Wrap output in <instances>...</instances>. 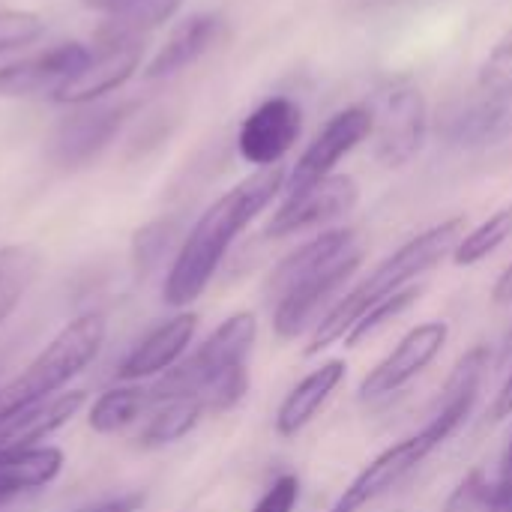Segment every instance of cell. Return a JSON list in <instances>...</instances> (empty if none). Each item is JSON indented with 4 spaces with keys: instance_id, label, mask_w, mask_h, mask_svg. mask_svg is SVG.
<instances>
[{
    "instance_id": "1",
    "label": "cell",
    "mask_w": 512,
    "mask_h": 512,
    "mask_svg": "<svg viewBox=\"0 0 512 512\" xmlns=\"http://www.w3.org/2000/svg\"><path fill=\"white\" fill-rule=\"evenodd\" d=\"M285 180L288 174L282 165L258 168L255 174L240 180L234 189H228L201 213V219L195 222V228L177 249V258L165 276L162 294L168 306L180 309V306L195 303L204 294L222 258L228 255L231 243L285 189Z\"/></svg>"
},
{
    "instance_id": "2",
    "label": "cell",
    "mask_w": 512,
    "mask_h": 512,
    "mask_svg": "<svg viewBox=\"0 0 512 512\" xmlns=\"http://www.w3.org/2000/svg\"><path fill=\"white\" fill-rule=\"evenodd\" d=\"M489 363V351L483 345L471 348L453 369L450 381L444 384V396L438 411L429 417V423L408 435L405 441L387 447L381 456H375L351 483L348 489L336 498V504L327 512H360L369 507L372 501H378L381 495H387L390 489H396L405 477H411L471 414L477 393H480V381Z\"/></svg>"
},
{
    "instance_id": "3",
    "label": "cell",
    "mask_w": 512,
    "mask_h": 512,
    "mask_svg": "<svg viewBox=\"0 0 512 512\" xmlns=\"http://www.w3.org/2000/svg\"><path fill=\"white\" fill-rule=\"evenodd\" d=\"M363 261L357 231H324L306 246L294 249L267 279L273 306V330L279 339H297L321 306L351 279Z\"/></svg>"
},
{
    "instance_id": "4",
    "label": "cell",
    "mask_w": 512,
    "mask_h": 512,
    "mask_svg": "<svg viewBox=\"0 0 512 512\" xmlns=\"http://www.w3.org/2000/svg\"><path fill=\"white\" fill-rule=\"evenodd\" d=\"M258 336L252 312H237L222 321L207 342L183 363L171 366L165 378L150 387V408L168 399H195L204 414L231 411L249 390V354Z\"/></svg>"
},
{
    "instance_id": "5",
    "label": "cell",
    "mask_w": 512,
    "mask_h": 512,
    "mask_svg": "<svg viewBox=\"0 0 512 512\" xmlns=\"http://www.w3.org/2000/svg\"><path fill=\"white\" fill-rule=\"evenodd\" d=\"M465 216H453L447 222L432 225L429 231L411 237L405 246H399L390 258H384L354 291H348L315 327L309 345H306V357L321 354L324 348H330L333 342L345 339L348 330L381 300L411 288L414 279H420L423 273H429L435 264H441L447 255L456 252L459 240L465 237Z\"/></svg>"
},
{
    "instance_id": "6",
    "label": "cell",
    "mask_w": 512,
    "mask_h": 512,
    "mask_svg": "<svg viewBox=\"0 0 512 512\" xmlns=\"http://www.w3.org/2000/svg\"><path fill=\"white\" fill-rule=\"evenodd\" d=\"M102 342H105V318L99 312H87L69 321L18 378L0 387V423L48 402L81 369H87V363H93Z\"/></svg>"
},
{
    "instance_id": "7",
    "label": "cell",
    "mask_w": 512,
    "mask_h": 512,
    "mask_svg": "<svg viewBox=\"0 0 512 512\" xmlns=\"http://www.w3.org/2000/svg\"><path fill=\"white\" fill-rule=\"evenodd\" d=\"M372 117L375 156L387 168L411 162L429 132V108L423 90L408 75H387L366 105Z\"/></svg>"
},
{
    "instance_id": "8",
    "label": "cell",
    "mask_w": 512,
    "mask_h": 512,
    "mask_svg": "<svg viewBox=\"0 0 512 512\" xmlns=\"http://www.w3.org/2000/svg\"><path fill=\"white\" fill-rule=\"evenodd\" d=\"M141 36L138 33H120V30H102L99 42L90 48V57L84 69L54 96L57 102L69 105H84L93 102L96 96H105L117 87H123L132 72L141 63Z\"/></svg>"
},
{
    "instance_id": "9",
    "label": "cell",
    "mask_w": 512,
    "mask_h": 512,
    "mask_svg": "<svg viewBox=\"0 0 512 512\" xmlns=\"http://www.w3.org/2000/svg\"><path fill=\"white\" fill-rule=\"evenodd\" d=\"M512 108V27L495 42L492 54L486 57L480 78H477V96L471 108L456 123V138L462 144H477L492 138L501 123L507 120Z\"/></svg>"
},
{
    "instance_id": "10",
    "label": "cell",
    "mask_w": 512,
    "mask_h": 512,
    "mask_svg": "<svg viewBox=\"0 0 512 512\" xmlns=\"http://www.w3.org/2000/svg\"><path fill=\"white\" fill-rule=\"evenodd\" d=\"M372 135V117L366 108H345L339 111L321 132L318 138L306 147V153L297 159L291 177L285 180L288 195H297L321 180H327L333 174V168L339 165L342 156H348L360 141H366Z\"/></svg>"
},
{
    "instance_id": "11",
    "label": "cell",
    "mask_w": 512,
    "mask_h": 512,
    "mask_svg": "<svg viewBox=\"0 0 512 512\" xmlns=\"http://www.w3.org/2000/svg\"><path fill=\"white\" fill-rule=\"evenodd\" d=\"M357 198H360V189H357L354 177L330 174L327 180H321L297 195H288L282 201V207L273 213V219L267 225V237H288V234L342 219L345 213H351L357 207Z\"/></svg>"
},
{
    "instance_id": "12",
    "label": "cell",
    "mask_w": 512,
    "mask_h": 512,
    "mask_svg": "<svg viewBox=\"0 0 512 512\" xmlns=\"http://www.w3.org/2000/svg\"><path fill=\"white\" fill-rule=\"evenodd\" d=\"M450 327L444 321H426L414 327L360 384V399H381L414 381L447 345Z\"/></svg>"
},
{
    "instance_id": "13",
    "label": "cell",
    "mask_w": 512,
    "mask_h": 512,
    "mask_svg": "<svg viewBox=\"0 0 512 512\" xmlns=\"http://www.w3.org/2000/svg\"><path fill=\"white\" fill-rule=\"evenodd\" d=\"M303 129L300 105L288 96H273L261 102L240 126L237 147L240 156L258 168L279 165L282 156L294 147Z\"/></svg>"
},
{
    "instance_id": "14",
    "label": "cell",
    "mask_w": 512,
    "mask_h": 512,
    "mask_svg": "<svg viewBox=\"0 0 512 512\" xmlns=\"http://www.w3.org/2000/svg\"><path fill=\"white\" fill-rule=\"evenodd\" d=\"M90 45L81 42H60L48 51L30 54L18 63L0 69V96H57L87 63Z\"/></svg>"
},
{
    "instance_id": "15",
    "label": "cell",
    "mask_w": 512,
    "mask_h": 512,
    "mask_svg": "<svg viewBox=\"0 0 512 512\" xmlns=\"http://www.w3.org/2000/svg\"><path fill=\"white\" fill-rule=\"evenodd\" d=\"M129 114L132 105L123 102V105H90L63 117L51 138V156L63 168H78L90 162L111 144V138L120 132Z\"/></svg>"
},
{
    "instance_id": "16",
    "label": "cell",
    "mask_w": 512,
    "mask_h": 512,
    "mask_svg": "<svg viewBox=\"0 0 512 512\" xmlns=\"http://www.w3.org/2000/svg\"><path fill=\"white\" fill-rule=\"evenodd\" d=\"M195 330H198L195 312H180V315L162 321L129 351V357L123 360L117 375L123 381H141V378L168 372L183 357V351L189 348Z\"/></svg>"
},
{
    "instance_id": "17",
    "label": "cell",
    "mask_w": 512,
    "mask_h": 512,
    "mask_svg": "<svg viewBox=\"0 0 512 512\" xmlns=\"http://www.w3.org/2000/svg\"><path fill=\"white\" fill-rule=\"evenodd\" d=\"M345 360H327L324 366H318L315 372H309L279 405L276 411V432L282 438H294L300 435L315 414L327 405V399L336 393V387L345 378Z\"/></svg>"
},
{
    "instance_id": "18",
    "label": "cell",
    "mask_w": 512,
    "mask_h": 512,
    "mask_svg": "<svg viewBox=\"0 0 512 512\" xmlns=\"http://www.w3.org/2000/svg\"><path fill=\"white\" fill-rule=\"evenodd\" d=\"M222 33V18L213 15V12H198V15H189L168 39L165 45L156 51V57L147 63L144 75L147 78H168V75H177L183 72L186 66H192L198 57H204L216 39Z\"/></svg>"
},
{
    "instance_id": "19",
    "label": "cell",
    "mask_w": 512,
    "mask_h": 512,
    "mask_svg": "<svg viewBox=\"0 0 512 512\" xmlns=\"http://www.w3.org/2000/svg\"><path fill=\"white\" fill-rule=\"evenodd\" d=\"M84 399L87 396L81 390H72V393H63L57 399H48L30 411L9 417L6 423H0V450L39 447V441H45L51 432H57L60 426H66L78 414Z\"/></svg>"
},
{
    "instance_id": "20",
    "label": "cell",
    "mask_w": 512,
    "mask_h": 512,
    "mask_svg": "<svg viewBox=\"0 0 512 512\" xmlns=\"http://www.w3.org/2000/svg\"><path fill=\"white\" fill-rule=\"evenodd\" d=\"M63 468V450L57 447H27L0 450V507L12 498L48 486Z\"/></svg>"
},
{
    "instance_id": "21",
    "label": "cell",
    "mask_w": 512,
    "mask_h": 512,
    "mask_svg": "<svg viewBox=\"0 0 512 512\" xmlns=\"http://www.w3.org/2000/svg\"><path fill=\"white\" fill-rule=\"evenodd\" d=\"M96 15L105 18L108 30L120 33H141L162 21H168L183 0H84Z\"/></svg>"
},
{
    "instance_id": "22",
    "label": "cell",
    "mask_w": 512,
    "mask_h": 512,
    "mask_svg": "<svg viewBox=\"0 0 512 512\" xmlns=\"http://www.w3.org/2000/svg\"><path fill=\"white\" fill-rule=\"evenodd\" d=\"M147 414H150L147 426L138 435L141 447H165V444H174L183 435H189L198 426L204 408L195 399H168V402L153 405Z\"/></svg>"
},
{
    "instance_id": "23",
    "label": "cell",
    "mask_w": 512,
    "mask_h": 512,
    "mask_svg": "<svg viewBox=\"0 0 512 512\" xmlns=\"http://www.w3.org/2000/svg\"><path fill=\"white\" fill-rule=\"evenodd\" d=\"M444 512H512V480H489L483 468H474L453 489Z\"/></svg>"
},
{
    "instance_id": "24",
    "label": "cell",
    "mask_w": 512,
    "mask_h": 512,
    "mask_svg": "<svg viewBox=\"0 0 512 512\" xmlns=\"http://www.w3.org/2000/svg\"><path fill=\"white\" fill-rule=\"evenodd\" d=\"M150 411V387H114L96 399L90 408V429L99 435H111L135 423Z\"/></svg>"
},
{
    "instance_id": "25",
    "label": "cell",
    "mask_w": 512,
    "mask_h": 512,
    "mask_svg": "<svg viewBox=\"0 0 512 512\" xmlns=\"http://www.w3.org/2000/svg\"><path fill=\"white\" fill-rule=\"evenodd\" d=\"M39 252L33 246H3L0 249V324L15 312L27 288L39 273Z\"/></svg>"
},
{
    "instance_id": "26",
    "label": "cell",
    "mask_w": 512,
    "mask_h": 512,
    "mask_svg": "<svg viewBox=\"0 0 512 512\" xmlns=\"http://www.w3.org/2000/svg\"><path fill=\"white\" fill-rule=\"evenodd\" d=\"M512 237V204L498 210L495 216H489L483 225H477L471 234H465L453 252V264L456 267H474L483 258H489L495 249H501Z\"/></svg>"
},
{
    "instance_id": "27",
    "label": "cell",
    "mask_w": 512,
    "mask_h": 512,
    "mask_svg": "<svg viewBox=\"0 0 512 512\" xmlns=\"http://www.w3.org/2000/svg\"><path fill=\"white\" fill-rule=\"evenodd\" d=\"M420 300V288H405V291H399V294H393V297H387V300H381L378 306H372L351 330H348V336H345V345L348 348H357L363 339H369V336H375L390 318H396L399 312H405L408 306H414Z\"/></svg>"
},
{
    "instance_id": "28",
    "label": "cell",
    "mask_w": 512,
    "mask_h": 512,
    "mask_svg": "<svg viewBox=\"0 0 512 512\" xmlns=\"http://www.w3.org/2000/svg\"><path fill=\"white\" fill-rule=\"evenodd\" d=\"M171 237H174V225H171V222H153V225L141 228V231L135 234V243H132L135 267H138L141 273H147L150 267H156V264L162 261V255L168 252Z\"/></svg>"
},
{
    "instance_id": "29",
    "label": "cell",
    "mask_w": 512,
    "mask_h": 512,
    "mask_svg": "<svg viewBox=\"0 0 512 512\" xmlns=\"http://www.w3.org/2000/svg\"><path fill=\"white\" fill-rule=\"evenodd\" d=\"M42 33V18L33 12H15V9H3L0 12V54L12 51L18 45L33 42Z\"/></svg>"
},
{
    "instance_id": "30",
    "label": "cell",
    "mask_w": 512,
    "mask_h": 512,
    "mask_svg": "<svg viewBox=\"0 0 512 512\" xmlns=\"http://www.w3.org/2000/svg\"><path fill=\"white\" fill-rule=\"evenodd\" d=\"M300 501V480L297 474H282L270 483V489L261 495V501L252 512H294Z\"/></svg>"
},
{
    "instance_id": "31",
    "label": "cell",
    "mask_w": 512,
    "mask_h": 512,
    "mask_svg": "<svg viewBox=\"0 0 512 512\" xmlns=\"http://www.w3.org/2000/svg\"><path fill=\"white\" fill-rule=\"evenodd\" d=\"M144 492H132V495H120V498H108V501H99V504H90V507H81L75 512H138L144 507Z\"/></svg>"
},
{
    "instance_id": "32",
    "label": "cell",
    "mask_w": 512,
    "mask_h": 512,
    "mask_svg": "<svg viewBox=\"0 0 512 512\" xmlns=\"http://www.w3.org/2000/svg\"><path fill=\"white\" fill-rule=\"evenodd\" d=\"M512 414V372L507 378V384L501 387V393L495 396V405H492V420H504Z\"/></svg>"
},
{
    "instance_id": "33",
    "label": "cell",
    "mask_w": 512,
    "mask_h": 512,
    "mask_svg": "<svg viewBox=\"0 0 512 512\" xmlns=\"http://www.w3.org/2000/svg\"><path fill=\"white\" fill-rule=\"evenodd\" d=\"M492 297H495V303H498V306H507V303H512V264L504 270V273H501V279H498V285H495Z\"/></svg>"
},
{
    "instance_id": "34",
    "label": "cell",
    "mask_w": 512,
    "mask_h": 512,
    "mask_svg": "<svg viewBox=\"0 0 512 512\" xmlns=\"http://www.w3.org/2000/svg\"><path fill=\"white\" fill-rule=\"evenodd\" d=\"M501 477H507V480H512V441H510V447H507V453H504V465H501Z\"/></svg>"
},
{
    "instance_id": "35",
    "label": "cell",
    "mask_w": 512,
    "mask_h": 512,
    "mask_svg": "<svg viewBox=\"0 0 512 512\" xmlns=\"http://www.w3.org/2000/svg\"><path fill=\"white\" fill-rule=\"evenodd\" d=\"M512 354V330H510V336H507V342H504V357H510Z\"/></svg>"
}]
</instances>
